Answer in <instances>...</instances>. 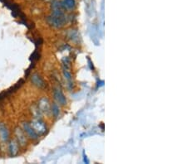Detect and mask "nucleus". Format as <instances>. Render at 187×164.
I'll return each mask as SVG.
<instances>
[{"label":"nucleus","mask_w":187,"mask_h":164,"mask_svg":"<svg viewBox=\"0 0 187 164\" xmlns=\"http://www.w3.org/2000/svg\"><path fill=\"white\" fill-rule=\"evenodd\" d=\"M48 22L56 28H61L66 23V17L59 7H55L52 16L48 18Z\"/></svg>","instance_id":"obj_1"},{"label":"nucleus","mask_w":187,"mask_h":164,"mask_svg":"<svg viewBox=\"0 0 187 164\" xmlns=\"http://www.w3.org/2000/svg\"><path fill=\"white\" fill-rule=\"evenodd\" d=\"M29 124L32 126V128L34 129V131L38 134V136L44 134L47 131V127L41 119L34 118Z\"/></svg>","instance_id":"obj_2"},{"label":"nucleus","mask_w":187,"mask_h":164,"mask_svg":"<svg viewBox=\"0 0 187 164\" xmlns=\"http://www.w3.org/2000/svg\"><path fill=\"white\" fill-rule=\"evenodd\" d=\"M14 134L16 137V141L18 142V144L19 146L22 147H24L25 145L27 144V135L26 134L24 133V131L19 128H15V131H14Z\"/></svg>","instance_id":"obj_3"},{"label":"nucleus","mask_w":187,"mask_h":164,"mask_svg":"<svg viewBox=\"0 0 187 164\" xmlns=\"http://www.w3.org/2000/svg\"><path fill=\"white\" fill-rule=\"evenodd\" d=\"M38 107L39 109L42 114H49L50 110H51V105H50L49 100L46 98V97H42L38 101Z\"/></svg>","instance_id":"obj_4"},{"label":"nucleus","mask_w":187,"mask_h":164,"mask_svg":"<svg viewBox=\"0 0 187 164\" xmlns=\"http://www.w3.org/2000/svg\"><path fill=\"white\" fill-rule=\"evenodd\" d=\"M23 130L24 131L26 135L30 138L31 139L37 140L39 137L38 134L34 131V129L32 128V126L30 125L29 123H23Z\"/></svg>","instance_id":"obj_5"},{"label":"nucleus","mask_w":187,"mask_h":164,"mask_svg":"<svg viewBox=\"0 0 187 164\" xmlns=\"http://www.w3.org/2000/svg\"><path fill=\"white\" fill-rule=\"evenodd\" d=\"M9 131L3 123H0V140L3 143L9 141Z\"/></svg>","instance_id":"obj_6"},{"label":"nucleus","mask_w":187,"mask_h":164,"mask_svg":"<svg viewBox=\"0 0 187 164\" xmlns=\"http://www.w3.org/2000/svg\"><path fill=\"white\" fill-rule=\"evenodd\" d=\"M19 145L16 140H10L8 144V150L9 153L11 157H14L19 153Z\"/></svg>","instance_id":"obj_7"},{"label":"nucleus","mask_w":187,"mask_h":164,"mask_svg":"<svg viewBox=\"0 0 187 164\" xmlns=\"http://www.w3.org/2000/svg\"><path fill=\"white\" fill-rule=\"evenodd\" d=\"M53 94H54L55 99L58 100V102L59 103L60 105H65L67 104L66 97H65V96L62 94V92L59 89H55Z\"/></svg>","instance_id":"obj_8"},{"label":"nucleus","mask_w":187,"mask_h":164,"mask_svg":"<svg viewBox=\"0 0 187 164\" xmlns=\"http://www.w3.org/2000/svg\"><path fill=\"white\" fill-rule=\"evenodd\" d=\"M31 80H32V84L34 86H36L38 87V88H44L45 86H46V84L43 81V80L38 74H33L32 76V77H31Z\"/></svg>","instance_id":"obj_9"},{"label":"nucleus","mask_w":187,"mask_h":164,"mask_svg":"<svg viewBox=\"0 0 187 164\" xmlns=\"http://www.w3.org/2000/svg\"><path fill=\"white\" fill-rule=\"evenodd\" d=\"M32 115L34 116V118H38V119H41V116L42 115L38 105H33L32 107Z\"/></svg>","instance_id":"obj_10"},{"label":"nucleus","mask_w":187,"mask_h":164,"mask_svg":"<svg viewBox=\"0 0 187 164\" xmlns=\"http://www.w3.org/2000/svg\"><path fill=\"white\" fill-rule=\"evenodd\" d=\"M75 0H64L63 1V6L68 9H73L75 7Z\"/></svg>","instance_id":"obj_11"},{"label":"nucleus","mask_w":187,"mask_h":164,"mask_svg":"<svg viewBox=\"0 0 187 164\" xmlns=\"http://www.w3.org/2000/svg\"><path fill=\"white\" fill-rule=\"evenodd\" d=\"M52 114L56 117H58V115H59V109H58V105L56 104L52 105Z\"/></svg>","instance_id":"obj_12"},{"label":"nucleus","mask_w":187,"mask_h":164,"mask_svg":"<svg viewBox=\"0 0 187 164\" xmlns=\"http://www.w3.org/2000/svg\"><path fill=\"white\" fill-rule=\"evenodd\" d=\"M63 73H64L65 78H66L68 80L71 81V80H72V76H71V74H70V72H69L68 70L67 69H64V70H63Z\"/></svg>","instance_id":"obj_13"}]
</instances>
